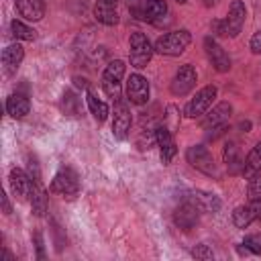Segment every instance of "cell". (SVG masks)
Segmentation results:
<instances>
[{"label":"cell","instance_id":"obj_1","mask_svg":"<svg viewBox=\"0 0 261 261\" xmlns=\"http://www.w3.org/2000/svg\"><path fill=\"white\" fill-rule=\"evenodd\" d=\"M192 43V33L188 29H177V31H169L165 35H161L153 47H155V53L159 55H167V57H177L181 55Z\"/></svg>","mask_w":261,"mask_h":261},{"label":"cell","instance_id":"obj_2","mask_svg":"<svg viewBox=\"0 0 261 261\" xmlns=\"http://www.w3.org/2000/svg\"><path fill=\"white\" fill-rule=\"evenodd\" d=\"M153 53H155V47L147 39L145 33H141V31L130 33V37H128V61H130V65L135 69L147 67L151 57H153Z\"/></svg>","mask_w":261,"mask_h":261},{"label":"cell","instance_id":"obj_3","mask_svg":"<svg viewBox=\"0 0 261 261\" xmlns=\"http://www.w3.org/2000/svg\"><path fill=\"white\" fill-rule=\"evenodd\" d=\"M124 71H126V65H124L122 59H114V61H110L104 67L100 84H102V90H104V94L108 98H112V100L122 98V77H124Z\"/></svg>","mask_w":261,"mask_h":261},{"label":"cell","instance_id":"obj_4","mask_svg":"<svg viewBox=\"0 0 261 261\" xmlns=\"http://www.w3.org/2000/svg\"><path fill=\"white\" fill-rule=\"evenodd\" d=\"M49 192L57 194V196H63V198H69V200L75 198L77 192H80V177H77V173L71 167L61 165L57 169V173L53 175V179H51Z\"/></svg>","mask_w":261,"mask_h":261},{"label":"cell","instance_id":"obj_5","mask_svg":"<svg viewBox=\"0 0 261 261\" xmlns=\"http://www.w3.org/2000/svg\"><path fill=\"white\" fill-rule=\"evenodd\" d=\"M216 94H218V88L214 84H208V86L200 88L194 94V98H190L188 104L184 106V114L188 118H200V116H204L212 108V102H214Z\"/></svg>","mask_w":261,"mask_h":261},{"label":"cell","instance_id":"obj_6","mask_svg":"<svg viewBox=\"0 0 261 261\" xmlns=\"http://www.w3.org/2000/svg\"><path fill=\"white\" fill-rule=\"evenodd\" d=\"M133 124V114H130V102L126 98L114 100V110H112V137L116 141H124L130 133Z\"/></svg>","mask_w":261,"mask_h":261},{"label":"cell","instance_id":"obj_7","mask_svg":"<svg viewBox=\"0 0 261 261\" xmlns=\"http://www.w3.org/2000/svg\"><path fill=\"white\" fill-rule=\"evenodd\" d=\"M186 159H188V163H190L194 169L202 171L204 175H208V177H218V167H216V163H214V159H212V153H210L204 145H192V147H188Z\"/></svg>","mask_w":261,"mask_h":261},{"label":"cell","instance_id":"obj_8","mask_svg":"<svg viewBox=\"0 0 261 261\" xmlns=\"http://www.w3.org/2000/svg\"><path fill=\"white\" fill-rule=\"evenodd\" d=\"M196 82H198V73H196V67L192 65V63H184L177 71H175V75H173V80H171V84H169V90H171V94L173 96H188L194 88H196Z\"/></svg>","mask_w":261,"mask_h":261},{"label":"cell","instance_id":"obj_9","mask_svg":"<svg viewBox=\"0 0 261 261\" xmlns=\"http://www.w3.org/2000/svg\"><path fill=\"white\" fill-rule=\"evenodd\" d=\"M149 94H151V86H149L147 77L141 75V73H130L128 80H126V84H124V96H126V100L130 104H135V106H143V104H147Z\"/></svg>","mask_w":261,"mask_h":261},{"label":"cell","instance_id":"obj_10","mask_svg":"<svg viewBox=\"0 0 261 261\" xmlns=\"http://www.w3.org/2000/svg\"><path fill=\"white\" fill-rule=\"evenodd\" d=\"M245 18H247V6L243 0H232L228 6V12L222 20L224 24V35L226 37H237L243 27H245Z\"/></svg>","mask_w":261,"mask_h":261},{"label":"cell","instance_id":"obj_11","mask_svg":"<svg viewBox=\"0 0 261 261\" xmlns=\"http://www.w3.org/2000/svg\"><path fill=\"white\" fill-rule=\"evenodd\" d=\"M135 14L141 20H147V22L157 24L167 14V2L165 0H141L139 6L135 8Z\"/></svg>","mask_w":261,"mask_h":261},{"label":"cell","instance_id":"obj_12","mask_svg":"<svg viewBox=\"0 0 261 261\" xmlns=\"http://www.w3.org/2000/svg\"><path fill=\"white\" fill-rule=\"evenodd\" d=\"M232 114V106L228 102H218L214 108H210L204 118H202V128L204 130H214V128H220V126H226L228 118Z\"/></svg>","mask_w":261,"mask_h":261},{"label":"cell","instance_id":"obj_13","mask_svg":"<svg viewBox=\"0 0 261 261\" xmlns=\"http://www.w3.org/2000/svg\"><path fill=\"white\" fill-rule=\"evenodd\" d=\"M8 181H10V190L14 192V196L18 200H29L31 192H33V179L29 175V171L20 169V167H12L8 173Z\"/></svg>","mask_w":261,"mask_h":261},{"label":"cell","instance_id":"obj_14","mask_svg":"<svg viewBox=\"0 0 261 261\" xmlns=\"http://www.w3.org/2000/svg\"><path fill=\"white\" fill-rule=\"evenodd\" d=\"M204 49H206V55H208V59H210V63H212V67H214L216 71L224 73V71L230 69V57H228V53L216 43L214 37H206V39H204Z\"/></svg>","mask_w":261,"mask_h":261},{"label":"cell","instance_id":"obj_15","mask_svg":"<svg viewBox=\"0 0 261 261\" xmlns=\"http://www.w3.org/2000/svg\"><path fill=\"white\" fill-rule=\"evenodd\" d=\"M155 143H157V147H159V155H161L163 165L171 163V159H173L175 153H177V147H175V141H173L171 130H169L165 124H159V126L155 128Z\"/></svg>","mask_w":261,"mask_h":261},{"label":"cell","instance_id":"obj_16","mask_svg":"<svg viewBox=\"0 0 261 261\" xmlns=\"http://www.w3.org/2000/svg\"><path fill=\"white\" fill-rule=\"evenodd\" d=\"M186 200L192 202L200 212H218L222 208V202L216 194L206 190H192L186 194Z\"/></svg>","mask_w":261,"mask_h":261},{"label":"cell","instance_id":"obj_17","mask_svg":"<svg viewBox=\"0 0 261 261\" xmlns=\"http://www.w3.org/2000/svg\"><path fill=\"white\" fill-rule=\"evenodd\" d=\"M94 18L106 27L118 24V20H120L118 0H96L94 2Z\"/></svg>","mask_w":261,"mask_h":261},{"label":"cell","instance_id":"obj_18","mask_svg":"<svg viewBox=\"0 0 261 261\" xmlns=\"http://www.w3.org/2000/svg\"><path fill=\"white\" fill-rule=\"evenodd\" d=\"M198 220H200V210L188 200H184V204H179L173 212V222L181 230H192L198 224Z\"/></svg>","mask_w":261,"mask_h":261},{"label":"cell","instance_id":"obj_19","mask_svg":"<svg viewBox=\"0 0 261 261\" xmlns=\"http://www.w3.org/2000/svg\"><path fill=\"white\" fill-rule=\"evenodd\" d=\"M22 59H24V49H22L20 41H14V43L6 45L2 49V67H4V73L6 75L14 73L20 67Z\"/></svg>","mask_w":261,"mask_h":261},{"label":"cell","instance_id":"obj_20","mask_svg":"<svg viewBox=\"0 0 261 261\" xmlns=\"http://www.w3.org/2000/svg\"><path fill=\"white\" fill-rule=\"evenodd\" d=\"M6 112L8 116H12L14 120H20L24 118L29 112H31V100L27 94L22 92H14L6 98Z\"/></svg>","mask_w":261,"mask_h":261},{"label":"cell","instance_id":"obj_21","mask_svg":"<svg viewBox=\"0 0 261 261\" xmlns=\"http://www.w3.org/2000/svg\"><path fill=\"white\" fill-rule=\"evenodd\" d=\"M16 12L31 22H37L45 16V2L43 0H14Z\"/></svg>","mask_w":261,"mask_h":261},{"label":"cell","instance_id":"obj_22","mask_svg":"<svg viewBox=\"0 0 261 261\" xmlns=\"http://www.w3.org/2000/svg\"><path fill=\"white\" fill-rule=\"evenodd\" d=\"M31 210L35 216H45V212L49 210V198H47V190L43 186V181H33V192H31Z\"/></svg>","mask_w":261,"mask_h":261},{"label":"cell","instance_id":"obj_23","mask_svg":"<svg viewBox=\"0 0 261 261\" xmlns=\"http://www.w3.org/2000/svg\"><path fill=\"white\" fill-rule=\"evenodd\" d=\"M259 218V210H257V204L253 202H247V204H241L234 208L232 212V224L237 228H247L253 220Z\"/></svg>","mask_w":261,"mask_h":261},{"label":"cell","instance_id":"obj_24","mask_svg":"<svg viewBox=\"0 0 261 261\" xmlns=\"http://www.w3.org/2000/svg\"><path fill=\"white\" fill-rule=\"evenodd\" d=\"M86 102H88V108H90L92 116L96 118V122H104V120L108 118L110 110H108L106 102H102L92 90H86Z\"/></svg>","mask_w":261,"mask_h":261},{"label":"cell","instance_id":"obj_25","mask_svg":"<svg viewBox=\"0 0 261 261\" xmlns=\"http://www.w3.org/2000/svg\"><path fill=\"white\" fill-rule=\"evenodd\" d=\"M10 33L16 41H35L37 39V31L33 27H29L27 22L18 20V18H14L10 22Z\"/></svg>","mask_w":261,"mask_h":261},{"label":"cell","instance_id":"obj_26","mask_svg":"<svg viewBox=\"0 0 261 261\" xmlns=\"http://www.w3.org/2000/svg\"><path fill=\"white\" fill-rule=\"evenodd\" d=\"M257 171H261V141L249 151V155H247V159L243 163V173L253 175Z\"/></svg>","mask_w":261,"mask_h":261},{"label":"cell","instance_id":"obj_27","mask_svg":"<svg viewBox=\"0 0 261 261\" xmlns=\"http://www.w3.org/2000/svg\"><path fill=\"white\" fill-rule=\"evenodd\" d=\"M247 196H249V202H261V171L249 175Z\"/></svg>","mask_w":261,"mask_h":261},{"label":"cell","instance_id":"obj_28","mask_svg":"<svg viewBox=\"0 0 261 261\" xmlns=\"http://www.w3.org/2000/svg\"><path fill=\"white\" fill-rule=\"evenodd\" d=\"M77 106H80V98L71 92V90H67L65 94H63V100H61V110L65 112V114H69V116H77Z\"/></svg>","mask_w":261,"mask_h":261},{"label":"cell","instance_id":"obj_29","mask_svg":"<svg viewBox=\"0 0 261 261\" xmlns=\"http://www.w3.org/2000/svg\"><path fill=\"white\" fill-rule=\"evenodd\" d=\"M241 253H251V255H261V234H251L243 241Z\"/></svg>","mask_w":261,"mask_h":261},{"label":"cell","instance_id":"obj_30","mask_svg":"<svg viewBox=\"0 0 261 261\" xmlns=\"http://www.w3.org/2000/svg\"><path fill=\"white\" fill-rule=\"evenodd\" d=\"M224 161L228 163V167L234 171L237 165H241V159H239V153H237V145L234 143H228L226 149H224Z\"/></svg>","mask_w":261,"mask_h":261},{"label":"cell","instance_id":"obj_31","mask_svg":"<svg viewBox=\"0 0 261 261\" xmlns=\"http://www.w3.org/2000/svg\"><path fill=\"white\" fill-rule=\"evenodd\" d=\"M165 118H167V128L173 133L177 126H179V110L175 108V106H167V114H165Z\"/></svg>","mask_w":261,"mask_h":261},{"label":"cell","instance_id":"obj_32","mask_svg":"<svg viewBox=\"0 0 261 261\" xmlns=\"http://www.w3.org/2000/svg\"><path fill=\"white\" fill-rule=\"evenodd\" d=\"M192 255H194L196 259H212V257H214V253H212V249H210L208 245H196V247L192 249Z\"/></svg>","mask_w":261,"mask_h":261},{"label":"cell","instance_id":"obj_33","mask_svg":"<svg viewBox=\"0 0 261 261\" xmlns=\"http://www.w3.org/2000/svg\"><path fill=\"white\" fill-rule=\"evenodd\" d=\"M249 49H251V53L261 55V29H259L257 33H253V37H251V41H249Z\"/></svg>","mask_w":261,"mask_h":261},{"label":"cell","instance_id":"obj_34","mask_svg":"<svg viewBox=\"0 0 261 261\" xmlns=\"http://www.w3.org/2000/svg\"><path fill=\"white\" fill-rule=\"evenodd\" d=\"M2 208H4V214H10L12 212V206H10V200L6 194H2Z\"/></svg>","mask_w":261,"mask_h":261},{"label":"cell","instance_id":"obj_35","mask_svg":"<svg viewBox=\"0 0 261 261\" xmlns=\"http://www.w3.org/2000/svg\"><path fill=\"white\" fill-rule=\"evenodd\" d=\"M37 249H39V257L43 259V241H41V234H37Z\"/></svg>","mask_w":261,"mask_h":261},{"label":"cell","instance_id":"obj_36","mask_svg":"<svg viewBox=\"0 0 261 261\" xmlns=\"http://www.w3.org/2000/svg\"><path fill=\"white\" fill-rule=\"evenodd\" d=\"M204 2H206V6H210V4H214L216 0H204Z\"/></svg>","mask_w":261,"mask_h":261},{"label":"cell","instance_id":"obj_37","mask_svg":"<svg viewBox=\"0 0 261 261\" xmlns=\"http://www.w3.org/2000/svg\"><path fill=\"white\" fill-rule=\"evenodd\" d=\"M177 2H188V0H177Z\"/></svg>","mask_w":261,"mask_h":261}]
</instances>
